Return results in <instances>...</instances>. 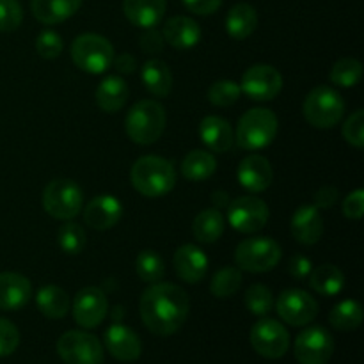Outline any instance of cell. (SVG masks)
Returning a JSON list of instances; mask_svg holds the SVG:
<instances>
[{
    "mask_svg": "<svg viewBox=\"0 0 364 364\" xmlns=\"http://www.w3.org/2000/svg\"><path fill=\"white\" fill-rule=\"evenodd\" d=\"M199 137L203 144L215 153L231 149L235 142V132L226 119L219 116H206L199 124Z\"/></svg>",
    "mask_w": 364,
    "mask_h": 364,
    "instance_id": "23",
    "label": "cell"
},
{
    "mask_svg": "<svg viewBox=\"0 0 364 364\" xmlns=\"http://www.w3.org/2000/svg\"><path fill=\"white\" fill-rule=\"evenodd\" d=\"M71 59L75 66L91 75L105 73L114 60V46L100 34L78 36L71 45Z\"/></svg>",
    "mask_w": 364,
    "mask_h": 364,
    "instance_id": "6",
    "label": "cell"
},
{
    "mask_svg": "<svg viewBox=\"0 0 364 364\" xmlns=\"http://www.w3.org/2000/svg\"><path fill=\"white\" fill-rule=\"evenodd\" d=\"M242 91L233 80H217L208 87V102L215 107H231L238 102Z\"/></svg>",
    "mask_w": 364,
    "mask_h": 364,
    "instance_id": "39",
    "label": "cell"
},
{
    "mask_svg": "<svg viewBox=\"0 0 364 364\" xmlns=\"http://www.w3.org/2000/svg\"><path fill=\"white\" fill-rule=\"evenodd\" d=\"M269 206L255 196H242L228 205V220L240 233H256L269 223Z\"/></svg>",
    "mask_w": 364,
    "mask_h": 364,
    "instance_id": "12",
    "label": "cell"
},
{
    "mask_svg": "<svg viewBox=\"0 0 364 364\" xmlns=\"http://www.w3.org/2000/svg\"><path fill=\"white\" fill-rule=\"evenodd\" d=\"M283 89V77L270 64L251 66L242 77L240 91L255 102H270Z\"/></svg>",
    "mask_w": 364,
    "mask_h": 364,
    "instance_id": "14",
    "label": "cell"
},
{
    "mask_svg": "<svg viewBox=\"0 0 364 364\" xmlns=\"http://www.w3.org/2000/svg\"><path fill=\"white\" fill-rule=\"evenodd\" d=\"M244 302L249 313H252L256 316H265L272 311L274 295L270 291V288H267L265 284H252L245 291Z\"/></svg>",
    "mask_w": 364,
    "mask_h": 364,
    "instance_id": "37",
    "label": "cell"
},
{
    "mask_svg": "<svg viewBox=\"0 0 364 364\" xmlns=\"http://www.w3.org/2000/svg\"><path fill=\"white\" fill-rule=\"evenodd\" d=\"M364 213V191L358 188V191L350 192L343 201V215L347 219L359 220Z\"/></svg>",
    "mask_w": 364,
    "mask_h": 364,
    "instance_id": "44",
    "label": "cell"
},
{
    "mask_svg": "<svg viewBox=\"0 0 364 364\" xmlns=\"http://www.w3.org/2000/svg\"><path fill=\"white\" fill-rule=\"evenodd\" d=\"M343 137L354 148L364 146V110H355L343 124Z\"/></svg>",
    "mask_w": 364,
    "mask_h": 364,
    "instance_id": "42",
    "label": "cell"
},
{
    "mask_svg": "<svg viewBox=\"0 0 364 364\" xmlns=\"http://www.w3.org/2000/svg\"><path fill=\"white\" fill-rule=\"evenodd\" d=\"M36 304L46 318L52 320L64 318L70 311V297L63 288L55 287V284H46V287L39 288L38 295H36Z\"/></svg>",
    "mask_w": 364,
    "mask_h": 364,
    "instance_id": "28",
    "label": "cell"
},
{
    "mask_svg": "<svg viewBox=\"0 0 364 364\" xmlns=\"http://www.w3.org/2000/svg\"><path fill=\"white\" fill-rule=\"evenodd\" d=\"M192 233L201 244H213L224 233V215L217 208H206L198 213L192 224Z\"/></svg>",
    "mask_w": 364,
    "mask_h": 364,
    "instance_id": "30",
    "label": "cell"
},
{
    "mask_svg": "<svg viewBox=\"0 0 364 364\" xmlns=\"http://www.w3.org/2000/svg\"><path fill=\"white\" fill-rule=\"evenodd\" d=\"M174 270L185 283H201L208 270V258L203 249L194 244H185L174 252Z\"/></svg>",
    "mask_w": 364,
    "mask_h": 364,
    "instance_id": "20",
    "label": "cell"
},
{
    "mask_svg": "<svg viewBox=\"0 0 364 364\" xmlns=\"http://www.w3.org/2000/svg\"><path fill=\"white\" fill-rule=\"evenodd\" d=\"M123 215V205L110 194H102L91 199L84 210V220L89 228L107 231L116 226Z\"/></svg>",
    "mask_w": 364,
    "mask_h": 364,
    "instance_id": "17",
    "label": "cell"
},
{
    "mask_svg": "<svg viewBox=\"0 0 364 364\" xmlns=\"http://www.w3.org/2000/svg\"><path fill=\"white\" fill-rule=\"evenodd\" d=\"M242 287V272L237 267H224L217 270L210 283V291L217 299H228L237 294Z\"/></svg>",
    "mask_w": 364,
    "mask_h": 364,
    "instance_id": "34",
    "label": "cell"
},
{
    "mask_svg": "<svg viewBox=\"0 0 364 364\" xmlns=\"http://www.w3.org/2000/svg\"><path fill=\"white\" fill-rule=\"evenodd\" d=\"M291 235L302 245H315L323 235L322 213L316 206L302 205L291 215Z\"/></svg>",
    "mask_w": 364,
    "mask_h": 364,
    "instance_id": "19",
    "label": "cell"
},
{
    "mask_svg": "<svg viewBox=\"0 0 364 364\" xmlns=\"http://www.w3.org/2000/svg\"><path fill=\"white\" fill-rule=\"evenodd\" d=\"M57 354L66 364H102L105 352L95 334L68 331L57 340Z\"/></svg>",
    "mask_w": 364,
    "mask_h": 364,
    "instance_id": "9",
    "label": "cell"
},
{
    "mask_svg": "<svg viewBox=\"0 0 364 364\" xmlns=\"http://www.w3.org/2000/svg\"><path fill=\"white\" fill-rule=\"evenodd\" d=\"M338 199H340V192H338V188L322 187L320 191H316L315 196H313V201H315V205L313 206H316L318 210H329L336 205Z\"/></svg>",
    "mask_w": 364,
    "mask_h": 364,
    "instance_id": "46",
    "label": "cell"
},
{
    "mask_svg": "<svg viewBox=\"0 0 364 364\" xmlns=\"http://www.w3.org/2000/svg\"><path fill=\"white\" fill-rule=\"evenodd\" d=\"M311 270H313L311 259L306 258V256L295 255L294 258L290 259V269H288V272H290V276L295 277V279L299 281L306 279V277H309Z\"/></svg>",
    "mask_w": 364,
    "mask_h": 364,
    "instance_id": "47",
    "label": "cell"
},
{
    "mask_svg": "<svg viewBox=\"0 0 364 364\" xmlns=\"http://www.w3.org/2000/svg\"><path fill=\"white\" fill-rule=\"evenodd\" d=\"M103 340H105V347L109 350V354L114 359H117V361L132 363L141 358V338H139V334L135 331L123 326V323H112L105 331V338Z\"/></svg>",
    "mask_w": 364,
    "mask_h": 364,
    "instance_id": "16",
    "label": "cell"
},
{
    "mask_svg": "<svg viewBox=\"0 0 364 364\" xmlns=\"http://www.w3.org/2000/svg\"><path fill=\"white\" fill-rule=\"evenodd\" d=\"M217 160L212 153L194 149L187 153V156L181 162V174L188 181H205L215 173Z\"/></svg>",
    "mask_w": 364,
    "mask_h": 364,
    "instance_id": "32",
    "label": "cell"
},
{
    "mask_svg": "<svg viewBox=\"0 0 364 364\" xmlns=\"http://www.w3.org/2000/svg\"><path fill=\"white\" fill-rule=\"evenodd\" d=\"M281 259V247L270 237H252L240 242L235 249L238 269L252 274L270 272Z\"/></svg>",
    "mask_w": 364,
    "mask_h": 364,
    "instance_id": "7",
    "label": "cell"
},
{
    "mask_svg": "<svg viewBox=\"0 0 364 364\" xmlns=\"http://www.w3.org/2000/svg\"><path fill=\"white\" fill-rule=\"evenodd\" d=\"M166 123L167 116L164 107L155 100H142L128 110L124 128L135 144L148 146L162 137Z\"/></svg>",
    "mask_w": 364,
    "mask_h": 364,
    "instance_id": "3",
    "label": "cell"
},
{
    "mask_svg": "<svg viewBox=\"0 0 364 364\" xmlns=\"http://www.w3.org/2000/svg\"><path fill=\"white\" fill-rule=\"evenodd\" d=\"M212 201H213V206H215L217 210L228 208V205H230V196H228V192L217 191V192H213Z\"/></svg>",
    "mask_w": 364,
    "mask_h": 364,
    "instance_id": "50",
    "label": "cell"
},
{
    "mask_svg": "<svg viewBox=\"0 0 364 364\" xmlns=\"http://www.w3.org/2000/svg\"><path fill=\"white\" fill-rule=\"evenodd\" d=\"M128 95V85L117 75H109L100 82L98 89H96V105L103 110V112H117L124 107L127 103Z\"/></svg>",
    "mask_w": 364,
    "mask_h": 364,
    "instance_id": "26",
    "label": "cell"
},
{
    "mask_svg": "<svg viewBox=\"0 0 364 364\" xmlns=\"http://www.w3.org/2000/svg\"><path fill=\"white\" fill-rule=\"evenodd\" d=\"M84 205L82 188L73 180H53L43 191V208L57 220H71Z\"/></svg>",
    "mask_w": 364,
    "mask_h": 364,
    "instance_id": "8",
    "label": "cell"
},
{
    "mask_svg": "<svg viewBox=\"0 0 364 364\" xmlns=\"http://www.w3.org/2000/svg\"><path fill=\"white\" fill-rule=\"evenodd\" d=\"M277 127V117L272 110L262 107L247 110L238 121L237 144L247 151L267 148L276 139Z\"/></svg>",
    "mask_w": 364,
    "mask_h": 364,
    "instance_id": "4",
    "label": "cell"
},
{
    "mask_svg": "<svg viewBox=\"0 0 364 364\" xmlns=\"http://www.w3.org/2000/svg\"><path fill=\"white\" fill-rule=\"evenodd\" d=\"M294 354L301 364H327L334 354L333 334L326 327H308L295 338Z\"/></svg>",
    "mask_w": 364,
    "mask_h": 364,
    "instance_id": "11",
    "label": "cell"
},
{
    "mask_svg": "<svg viewBox=\"0 0 364 364\" xmlns=\"http://www.w3.org/2000/svg\"><path fill=\"white\" fill-rule=\"evenodd\" d=\"M20 345V331L7 318H0V358L13 354Z\"/></svg>",
    "mask_w": 364,
    "mask_h": 364,
    "instance_id": "43",
    "label": "cell"
},
{
    "mask_svg": "<svg viewBox=\"0 0 364 364\" xmlns=\"http://www.w3.org/2000/svg\"><path fill=\"white\" fill-rule=\"evenodd\" d=\"M59 247L66 255H80L85 247V231L80 224L77 223H66L60 226L59 235Z\"/></svg>",
    "mask_w": 364,
    "mask_h": 364,
    "instance_id": "38",
    "label": "cell"
},
{
    "mask_svg": "<svg viewBox=\"0 0 364 364\" xmlns=\"http://www.w3.org/2000/svg\"><path fill=\"white\" fill-rule=\"evenodd\" d=\"M237 176L245 191L258 194L270 187L274 180V171L263 155H249L238 166Z\"/></svg>",
    "mask_w": 364,
    "mask_h": 364,
    "instance_id": "18",
    "label": "cell"
},
{
    "mask_svg": "<svg viewBox=\"0 0 364 364\" xmlns=\"http://www.w3.org/2000/svg\"><path fill=\"white\" fill-rule=\"evenodd\" d=\"M135 272L144 283H159L166 274V263L156 251H142L135 259Z\"/></svg>",
    "mask_w": 364,
    "mask_h": 364,
    "instance_id": "35",
    "label": "cell"
},
{
    "mask_svg": "<svg viewBox=\"0 0 364 364\" xmlns=\"http://www.w3.org/2000/svg\"><path fill=\"white\" fill-rule=\"evenodd\" d=\"M166 6V0H123V13L130 23L153 28L162 21Z\"/></svg>",
    "mask_w": 364,
    "mask_h": 364,
    "instance_id": "24",
    "label": "cell"
},
{
    "mask_svg": "<svg viewBox=\"0 0 364 364\" xmlns=\"http://www.w3.org/2000/svg\"><path fill=\"white\" fill-rule=\"evenodd\" d=\"M109 313V301L102 288L85 287L75 295L73 318L84 329H95L105 320Z\"/></svg>",
    "mask_w": 364,
    "mask_h": 364,
    "instance_id": "15",
    "label": "cell"
},
{
    "mask_svg": "<svg viewBox=\"0 0 364 364\" xmlns=\"http://www.w3.org/2000/svg\"><path fill=\"white\" fill-rule=\"evenodd\" d=\"M329 322L334 329L350 333L355 331L363 323V308L358 301H341L340 304L334 306L329 313Z\"/></svg>",
    "mask_w": 364,
    "mask_h": 364,
    "instance_id": "33",
    "label": "cell"
},
{
    "mask_svg": "<svg viewBox=\"0 0 364 364\" xmlns=\"http://www.w3.org/2000/svg\"><path fill=\"white\" fill-rule=\"evenodd\" d=\"M141 78L144 87L159 98L169 96L171 89H173V75H171L169 66L160 59H149L142 66Z\"/></svg>",
    "mask_w": 364,
    "mask_h": 364,
    "instance_id": "27",
    "label": "cell"
},
{
    "mask_svg": "<svg viewBox=\"0 0 364 364\" xmlns=\"http://www.w3.org/2000/svg\"><path fill=\"white\" fill-rule=\"evenodd\" d=\"M63 39L55 31H43L36 39V50L43 59H57L63 52Z\"/></svg>",
    "mask_w": 364,
    "mask_h": 364,
    "instance_id": "41",
    "label": "cell"
},
{
    "mask_svg": "<svg viewBox=\"0 0 364 364\" xmlns=\"http://www.w3.org/2000/svg\"><path fill=\"white\" fill-rule=\"evenodd\" d=\"M23 20V11L18 0H0V32L16 31Z\"/></svg>",
    "mask_w": 364,
    "mask_h": 364,
    "instance_id": "40",
    "label": "cell"
},
{
    "mask_svg": "<svg viewBox=\"0 0 364 364\" xmlns=\"http://www.w3.org/2000/svg\"><path fill=\"white\" fill-rule=\"evenodd\" d=\"M139 45H141L144 53H159L160 50L164 48V36L160 34L159 31H155V27L148 28V31L141 36Z\"/></svg>",
    "mask_w": 364,
    "mask_h": 364,
    "instance_id": "45",
    "label": "cell"
},
{
    "mask_svg": "<svg viewBox=\"0 0 364 364\" xmlns=\"http://www.w3.org/2000/svg\"><path fill=\"white\" fill-rule=\"evenodd\" d=\"M32 297V284L25 276L16 272L0 274V309L18 311L25 308Z\"/></svg>",
    "mask_w": 364,
    "mask_h": 364,
    "instance_id": "21",
    "label": "cell"
},
{
    "mask_svg": "<svg viewBox=\"0 0 364 364\" xmlns=\"http://www.w3.org/2000/svg\"><path fill=\"white\" fill-rule=\"evenodd\" d=\"M112 63L114 66H116V70L123 75H132L137 70V60H135L134 55H130V53H123V55H119L117 59H114Z\"/></svg>",
    "mask_w": 364,
    "mask_h": 364,
    "instance_id": "49",
    "label": "cell"
},
{
    "mask_svg": "<svg viewBox=\"0 0 364 364\" xmlns=\"http://www.w3.org/2000/svg\"><path fill=\"white\" fill-rule=\"evenodd\" d=\"M82 6V0H32L31 9L38 21L55 25L73 16Z\"/></svg>",
    "mask_w": 364,
    "mask_h": 364,
    "instance_id": "25",
    "label": "cell"
},
{
    "mask_svg": "<svg viewBox=\"0 0 364 364\" xmlns=\"http://www.w3.org/2000/svg\"><path fill=\"white\" fill-rule=\"evenodd\" d=\"M309 284L316 294L323 297H334L345 287V276L336 265H320L309 274Z\"/></svg>",
    "mask_w": 364,
    "mask_h": 364,
    "instance_id": "31",
    "label": "cell"
},
{
    "mask_svg": "<svg viewBox=\"0 0 364 364\" xmlns=\"http://www.w3.org/2000/svg\"><path fill=\"white\" fill-rule=\"evenodd\" d=\"M141 318L156 336H171L183 327L191 311V301L183 288L171 283H153L142 294Z\"/></svg>",
    "mask_w": 364,
    "mask_h": 364,
    "instance_id": "1",
    "label": "cell"
},
{
    "mask_svg": "<svg viewBox=\"0 0 364 364\" xmlns=\"http://www.w3.org/2000/svg\"><path fill=\"white\" fill-rule=\"evenodd\" d=\"M164 41L178 50H188L201 39V28L198 21L188 16H173L164 25Z\"/></svg>",
    "mask_w": 364,
    "mask_h": 364,
    "instance_id": "22",
    "label": "cell"
},
{
    "mask_svg": "<svg viewBox=\"0 0 364 364\" xmlns=\"http://www.w3.org/2000/svg\"><path fill=\"white\" fill-rule=\"evenodd\" d=\"M251 347L262 358L279 359L290 348V334L287 327L274 318H262L252 326L249 334Z\"/></svg>",
    "mask_w": 364,
    "mask_h": 364,
    "instance_id": "10",
    "label": "cell"
},
{
    "mask_svg": "<svg viewBox=\"0 0 364 364\" xmlns=\"http://www.w3.org/2000/svg\"><path fill=\"white\" fill-rule=\"evenodd\" d=\"M302 114L311 127L327 130L341 121L345 114V102L336 89L318 85L306 96Z\"/></svg>",
    "mask_w": 364,
    "mask_h": 364,
    "instance_id": "5",
    "label": "cell"
},
{
    "mask_svg": "<svg viewBox=\"0 0 364 364\" xmlns=\"http://www.w3.org/2000/svg\"><path fill=\"white\" fill-rule=\"evenodd\" d=\"M276 311L283 322L294 327H304L318 315V302L308 291L290 288L279 295L276 302Z\"/></svg>",
    "mask_w": 364,
    "mask_h": 364,
    "instance_id": "13",
    "label": "cell"
},
{
    "mask_svg": "<svg viewBox=\"0 0 364 364\" xmlns=\"http://www.w3.org/2000/svg\"><path fill=\"white\" fill-rule=\"evenodd\" d=\"M258 25V14L256 9L249 4H237L230 9L226 16V31L237 41L249 38L256 31Z\"/></svg>",
    "mask_w": 364,
    "mask_h": 364,
    "instance_id": "29",
    "label": "cell"
},
{
    "mask_svg": "<svg viewBox=\"0 0 364 364\" xmlns=\"http://www.w3.org/2000/svg\"><path fill=\"white\" fill-rule=\"evenodd\" d=\"M132 185L144 198H162L176 185V169L173 162L162 156H141L130 173Z\"/></svg>",
    "mask_w": 364,
    "mask_h": 364,
    "instance_id": "2",
    "label": "cell"
},
{
    "mask_svg": "<svg viewBox=\"0 0 364 364\" xmlns=\"http://www.w3.org/2000/svg\"><path fill=\"white\" fill-rule=\"evenodd\" d=\"M185 7L194 14H213L220 7L223 0H183Z\"/></svg>",
    "mask_w": 364,
    "mask_h": 364,
    "instance_id": "48",
    "label": "cell"
},
{
    "mask_svg": "<svg viewBox=\"0 0 364 364\" xmlns=\"http://www.w3.org/2000/svg\"><path fill=\"white\" fill-rule=\"evenodd\" d=\"M363 77V64L358 59L345 57L340 59L331 70V82L338 87H354L359 84Z\"/></svg>",
    "mask_w": 364,
    "mask_h": 364,
    "instance_id": "36",
    "label": "cell"
}]
</instances>
